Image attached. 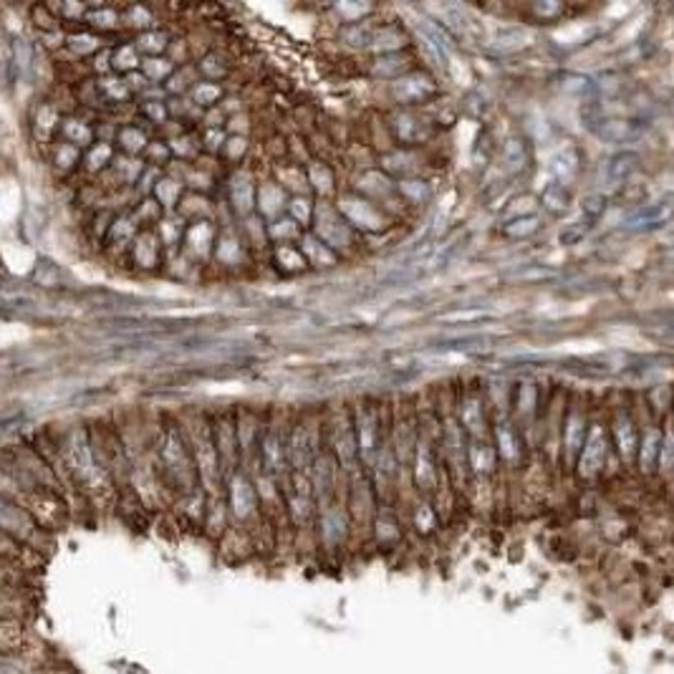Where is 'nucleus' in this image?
I'll list each match as a JSON object with an SVG mask.
<instances>
[{
  "mask_svg": "<svg viewBox=\"0 0 674 674\" xmlns=\"http://www.w3.org/2000/svg\"><path fill=\"white\" fill-rule=\"evenodd\" d=\"M498 443H501L505 460H518V455H521L518 437H515L513 430H507L505 424H501V427H498Z\"/></svg>",
  "mask_w": 674,
  "mask_h": 674,
  "instance_id": "25",
  "label": "nucleus"
},
{
  "mask_svg": "<svg viewBox=\"0 0 674 674\" xmlns=\"http://www.w3.org/2000/svg\"><path fill=\"white\" fill-rule=\"evenodd\" d=\"M596 135L602 137L604 141H627V139H631L635 137V127H631V124H627V122H621V119H617V122H604L602 127L596 129Z\"/></svg>",
  "mask_w": 674,
  "mask_h": 674,
  "instance_id": "17",
  "label": "nucleus"
},
{
  "mask_svg": "<svg viewBox=\"0 0 674 674\" xmlns=\"http://www.w3.org/2000/svg\"><path fill=\"white\" fill-rule=\"evenodd\" d=\"M243 147H245L243 139H232V147H228V152L240 155V152H243Z\"/></svg>",
  "mask_w": 674,
  "mask_h": 674,
  "instance_id": "50",
  "label": "nucleus"
},
{
  "mask_svg": "<svg viewBox=\"0 0 674 674\" xmlns=\"http://www.w3.org/2000/svg\"><path fill=\"white\" fill-rule=\"evenodd\" d=\"M584 445V420H581V414H571L569 420V430H566V449H569V457H573Z\"/></svg>",
  "mask_w": 674,
  "mask_h": 674,
  "instance_id": "18",
  "label": "nucleus"
},
{
  "mask_svg": "<svg viewBox=\"0 0 674 674\" xmlns=\"http://www.w3.org/2000/svg\"><path fill=\"white\" fill-rule=\"evenodd\" d=\"M164 460H168L170 470L174 472V476H180V472L187 470L185 447L180 445V439H178V435H174V432L168 437V445H164Z\"/></svg>",
  "mask_w": 674,
  "mask_h": 674,
  "instance_id": "15",
  "label": "nucleus"
},
{
  "mask_svg": "<svg viewBox=\"0 0 674 674\" xmlns=\"http://www.w3.org/2000/svg\"><path fill=\"white\" fill-rule=\"evenodd\" d=\"M344 38H346V44L364 46V41H369V28H366V26H354V28H349L344 33Z\"/></svg>",
  "mask_w": 674,
  "mask_h": 674,
  "instance_id": "38",
  "label": "nucleus"
},
{
  "mask_svg": "<svg viewBox=\"0 0 674 674\" xmlns=\"http://www.w3.org/2000/svg\"><path fill=\"white\" fill-rule=\"evenodd\" d=\"M667 215H670V205L667 203H664V205H649V207H644L642 213L631 215V218L627 220V228H652V225H660V222L667 220Z\"/></svg>",
  "mask_w": 674,
  "mask_h": 674,
  "instance_id": "12",
  "label": "nucleus"
},
{
  "mask_svg": "<svg viewBox=\"0 0 674 674\" xmlns=\"http://www.w3.org/2000/svg\"><path fill=\"white\" fill-rule=\"evenodd\" d=\"M635 168H637V155L631 152L614 155L612 160L606 162V182H609V185H617V182L627 180L629 174L635 172Z\"/></svg>",
  "mask_w": 674,
  "mask_h": 674,
  "instance_id": "11",
  "label": "nucleus"
},
{
  "mask_svg": "<svg viewBox=\"0 0 674 674\" xmlns=\"http://www.w3.org/2000/svg\"><path fill=\"white\" fill-rule=\"evenodd\" d=\"M28 612L31 602L21 586H0V621H26Z\"/></svg>",
  "mask_w": 674,
  "mask_h": 674,
  "instance_id": "2",
  "label": "nucleus"
},
{
  "mask_svg": "<svg viewBox=\"0 0 674 674\" xmlns=\"http://www.w3.org/2000/svg\"><path fill=\"white\" fill-rule=\"evenodd\" d=\"M304 251H306V255L311 258V263H316V265H334L336 263L334 253H331L323 243H319V240H316V238H306L304 240Z\"/></svg>",
  "mask_w": 674,
  "mask_h": 674,
  "instance_id": "20",
  "label": "nucleus"
},
{
  "mask_svg": "<svg viewBox=\"0 0 674 674\" xmlns=\"http://www.w3.org/2000/svg\"><path fill=\"white\" fill-rule=\"evenodd\" d=\"M28 627L26 621H0V654L26 652Z\"/></svg>",
  "mask_w": 674,
  "mask_h": 674,
  "instance_id": "5",
  "label": "nucleus"
},
{
  "mask_svg": "<svg viewBox=\"0 0 674 674\" xmlns=\"http://www.w3.org/2000/svg\"><path fill=\"white\" fill-rule=\"evenodd\" d=\"M614 435H617V443H619V449L624 457H631V453H635V443H637V432H635V424H631L627 418L617 420V424H614Z\"/></svg>",
  "mask_w": 674,
  "mask_h": 674,
  "instance_id": "16",
  "label": "nucleus"
},
{
  "mask_svg": "<svg viewBox=\"0 0 674 674\" xmlns=\"http://www.w3.org/2000/svg\"><path fill=\"white\" fill-rule=\"evenodd\" d=\"M534 230H536V220H530V218L513 222L511 228H507V232H511V236H528V232H534Z\"/></svg>",
  "mask_w": 674,
  "mask_h": 674,
  "instance_id": "41",
  "label": "nucleus"
},
{
  "mask_svg": "<svg viewBox=\"0 0 674 674\" xmlns=\"http://www.w3.org/2000/svg\"><path fill=\"white\" fill-rule=\"evenodd\" d=\"M344 534H346L344 513L329 511L327 515H323V536H327L329 544H336V540L344 538Z\"/></svg>",
  "mask_w": 674,
  "mask_h": 674,
  "instance_id": "19",
  "label": "nucleus"
},
{
  "mask_svg": "<svg viewBox=\"0 0 674 674\" xmlns=\"http://www.w3.org/2000/svg\"><path fill=\"white\" fill-rule=\"evenodd\" d=\"M551 168H553L556 178L566 182V180H571L573 174H576L579 157H576V152H573V149L566 147V149H561V152H556V157L551 160Z\"/></svg>",
  "mask_w": 674,
  "mask_h": 674,
  "instance_id": "14",
  "label": "nucleus"
},
{
  "mask_svg": "<svg viewBox=\"0 0 674 674\" xmlns=\"http://www.w3.org/2000/svg\"><path fill=\"white\" fill-rule=\"evenodd\" d=\"M465 422H468V427H480V422H482V418H480V407H478V402H468V410H465Z\"/></svg>",
  "mask_w": 674,
  "mask_h": 674,
  "instance_id": "43",
  "label": "nucleus"
},
{
  "mask_svg": "<svg viewBox=\"0 0 674 674\" xmlns=\"http://www.w3.org/2000/svg\"><path fill=\"white\" fill-rule=\"evenodd\" d=\"M397 129H399V135H402V139H418L420 137V124H418V119H410V116H399Z\"/></svg>",
  "mask_w": 674,
  "mask_h": 674,
  "instance_id": "33",
  "label": "nucleus"
},
{
  "mask_svg": "<svg viewBox=\"0 0 674 674\" xmlns=\"http://www.w3.org/2000/svg\"><path fill=\"white\" fill-rule=\"evenodd\" d=\"M261 207H263L265 215H276L281 207H283V193H281V190L273 187V185H265L261 190Z\"/></svg>",
  "mask_w": 674,
  "mask_h": 674,
  "instance_id": "27",
  "label": "nucleus"
},
{
  "mask_svg": "<svg viewBox=\"0 0 674 674\" xmlns=\"http://www.w3.org/2000/svg\"><path fill=\"white\" fill-rule=\"evenodd\" d=\"M220 96V89L218 87H210V84H203V87H197V91H195V99L199 104H210V102H215V99Z\"/></svg>",
  "mask_w": 674,
  "mask_h": 674,
  "instance_id": "39",
  "label": "nucleus"
},
{
  "mask_svg": "<svg viewBox=\"0 0 674 674\" xmlns=\"http://www.w3.org/2000/svg\"><path fill=\"white\" fill-rule=\"evenodd\" d=\"M288 455H290V460H294L298 470L309 468V462H311V435H309V430L298 427L294 432V437H290Z\"/></svg>",
  "mask_w": 674,
  "mask_h": 674,
  "instance_id": "10",
  "label": "nucleus"
},
{
  "mask_svg": "<svg viewBox=\"0 0 674 674\" xmlns=\"http://www.w3.org/2000/svg\"><path fill=\"white\" fill-rule=\"evenodd\" d=\"M316 222H319V232L329 240L331 245H346L349 243L346 225L341 222L334 213H331V218H329V207H319V218H316Z\"/></svg>",
  "mask_w": 674,
  "mask_h": 674,
  "instance_id": "7",
  "label": "nucleus"
},
{
  "mask_svg": "<svg viewBox=\"0 0 674 674\" xmlns=\"http://www.w3.org/2000/svg\"><path fill=\"white\" fill-rule=\"evenodd\" d=\"M311 180H313V187L321 190V193H327V190L334 187V178H331V172L323 170V168H313Z\"/></svg>",
  "mask_w": 674,
  "mask_h": 674,
  "instance_id": "34",
  "label": "nucleus"
},
{
  "mask_svg": "<svg viewBox=\"0 0 674 674\" xmlns=\"http://www.w3.org/2000/svg\"><path fill=\"white\" fill-rule=\"evenodd\" d=\"M341 210L346 213V218L354 225H359L364 230H379L385 225V218L374 210L369 203H364L359 197H344L341 199Z\"/></svg>",
  "mask_w": 674,
  "mask_h": 674,
  "instance_id": "3",
  "label": "nucleus"
},
{
  "mask_svg": "<svg viewBox=\"0 0 674 674\" xmlns=\"http://www.w3.org/2000/svg\"><path fill=\"white\" fill-rule=\"evenodd\" d=\"M432 89H435V84H432L430 77H424V73H412V77L395 81L392 94L399 99V102L410 104V102H422L424 96L432 94Z\"/></svg>",
  "mask_w": 674,
  "mask_h": 674,
  "instance_id": "4",
  "label": "nucleus"
},
{
  "mask_svg": "<svg viewBox=\"0 0 674 674\" xmlns=\"http://www.w3.org/2000/svg\"><path fill=\"white\" fill-rule=\"evenodd\" d=\"M0 586H21L19 566L3 556H0Z\"/></svg>",
  "mask_w": 674,
  "mask_h": 674,
  "instance_id": "28",
  "label": "nucleus"
},
{
  "mask_svg": "<svg viewBox=\"0 0 674 674\" xmlns=\"http://www.w3.org/2000/svg\"><path fill=\"white\" fill-rule=\"evenodd\" d=\"M544 199H546V205L551 207V210H556V213H561V210H566V207H569V195H566V190L561 185L548 187Z\"/></svg>",
  "mask_w": 674,
  "mask_h": 674,
  "instance_id": "29",
  "label": "nucleus"
},
{
  "mask_svg": "<svg viewBox=\"0 0 674 674\" xmlns=\"http://www.w3.org/2000/svg\"><path fill=\"white\" fill-rule=\"evenodd\" d=\"M278 261L286 265V269H290V271H301L304 269V258L298 255V253H294V251H288V248H278Z\"/></svg>",
  "mask_w": 674,
  "mask_h": 674,
  "instance_id": "36",
  "label": "nucleus"
},
{
  "mask_svg": "<svg viewBox=\"0 0 674 674\" xmlns=\"http://www.w3.org/2000/svg\"><path fill=\"white\" fill-rule=\"evenodd\" d=\"M418 526H420V530H430L432 526H435V515H432V507L430 505H422L420 507Z\"/></svg>",
  "mask_w": 674,
  "mask_h": 674,
  "instance_id": "42",
  "label": "nucleus"
},
{
  "mask_svg": "<svg viewBox=\"0 0 674 674\" xmlns=\"http://www.w3.org/2000/svg\"><path fill=\"white\" fill-rule=\"evenodd\" d=\"M534 402H536V389H534V387H528V385H523V387H521V397H518L521 410H523V412H528L530 407H534Z\"/></svg>",
  "mask_w": 674,
  "mask_h": 674,
  "instance_id": "40",
  "label": "nucleus"
},
{
  "mask_svg": "<svg viewBox=\"0 0 674 674\" xmlns=\"http://www.w3.org/2000/svg\"><path fill=\"white\" fill-rule=\"evenodd\" d=\"M399 69H404V61L399 56H392V58H381V61H377V66H374V73H379V77H389V73H397Z\"/></svg>",
  "mask_w": 674,
  "mask_h": 674,
  "instance_id": "32",
  "label": "nucleus"
},
{
  "mask_svg": "<svg viewBox=\"0 0 674 674\" xmlns=\"http://www.w3.org/2000/svg\"><path fill=\"white\" fill-rule=\"evenodd\" d=\"M414 478H418V482H420L422 488L435 485V468H432L430 455H427V449H424V447H420L418 468H414Z\"/></svg>",
  "mask_w": 674,
  "mask_h": 674,
  "instance_id": "21",
  "label": "nucleus"
},
{
  "mask_svg": "<svg viewBox=\"0 0 674 674\" xmlns=\"http://www.w3.org/2000/svg\"><path fill=\"white\" fill-rule=\"evenodd\" d=\"M0 674H44L41 664L33 660L31 652H13L0 654Z\"/></svg>",
  "mask_w": 674,
  "mask_h": 674,
  "instance_id": "9",
  "label": "nucleus"
},
{
  "mask_svg": "<svg viewBox=\"0 0 674 674\" xmlns=\"http://www.w3.org/2000/svg\"><path fill=\"white\" fill-rule=\"evenodd\" d=\"M230 501H232V513L238 515V518H248L255 505V493L253 488L248 485L245 478H236L230 485Z\"/></svg>",
  "mask_w": 674,
  "mask_h": 674,
  "instance_id": "8",
  "label": "nucleus"
},
{
  "mask_svg": "<svg viewBox=\"0 0 674 674\" xmlns=\"http://www.w3.org/2000/svg\"><path fill=\"white\" fill-rule=\"evenodd\" d=\"M290 215H294L296 222H306L311 218V203L309 199H294L290 203Z\"/></svg>",
  "mask_w": 674,
  "mask_h": 674,
  "instance_id": "37",
  "label": "nucleus"
},
{
  "mask_svg": "<svg viewBox=\"0 0 674 674\" xmlns=\"http://www.w3.org/2000/svg\"><path fill=\"white\" fill-rule=\"evenodd\" d=\"M36 530L38 526L28 511L0 498V534L11 538L13 544H26V540L36 536Z\"/></svg>",
  "mask_w": 674,
  "mask_h": 674,
  "instance_id": "1",
  "label": "nucleus"
},
{
  "mask_svg": "<svg viewBox=\"0 0 674 674\" xmlns=\"http://www.w3.org/2000/svg\"><path fill=\"white\" fill-rule=\"evenodd\" d=\"M190 238L195 240L193 245L197 248V251L205 253L207 251V243H210V238H213V228H210V225H205V222L203 225H195V228L190 230Z\"/></svg>",
  "mask_w": 674,
  "mask_h": 674,
  "instance_id": "31",
  "label": "nucleus"
},
{
  "mask_svg": "<svg viewBox=\"0 0 674 674\" xmlns=\"http://www.w3.org/2000/svg\"><path fill=\"white\" fill-rule=\"evenodd\" d=\"M569 81H571V84H566V89H569V91H576V94H579V91L589 89V81H586V79H581V77H573V79H569Z\"/></svg>",
  "mask_w": 674,
  "mask_h": 674,
  "instance_id": "48",
  "label": "nucleus"
},
{
  "mask_svg": "<svg viewBox=\"0 0 674 674\" xmlns=\"http://www.w3.org/2000/svg\"><path fill=\"white\" fill-rule=\"evenodd\" d=\"M470 460H472V468H476L478 472L493 470V465H495V453H493V447L476 445V447L470 449Z\"/></svg>",
  "mask_w": 674,
  "mask_h": 674,
  "instance_id": "22",
  "label": "nucleus"
},
{
  "mask_svg": "<svg viewBox=\"0 0 674 674\" xmlns=\"http://www.w3.org/2000/svg\"><path fill=\"white\" fill-rule=\"evenodd\" d=\"M331 480H334V476H331V465H329L327 457H321V460L313 465V485H316V493H321V495L327 493L329 485H331Z\"/></svg>",
  "mask_w": 674,
  "mask_h": 674,
  "instance_id": "26",
  "label": "nucleus"
},
{
  "mask_svg": "<svg viewBox=\"0 0 674 674\" xmlns=\"http://www.w3.org/2000/svg\"><path fill=\"white\" fill-rule=\"evenodd\" d=\"M584 210L589 213V215H598L604 210V199L598 197V195H589L586 199H584Z\"/></svg>",
  "mask_w": 674,
  "mask_h": 674,
  "instance_id": "46",
  "label": "nucleus"
},
{
  "mask_svg": "<svg viewBox=\"0 0 674 674\" xmlns=\"http://www.w3.org/2000/svg\"><path fill=\"white\" fill-rule=\"evenodd\" d=\"M402 44H404L402 33L392 31V28H385V31H379L377 36H374L372 48H374V52H392V48H399Z\"/></svg>",
  "mask_w": 674,
  "mask_h": 674,
  "instance_id": "24",
  "label": "nucleus"
},
{
  "mask_svg": "<svg viewBox=\"0 0 674 674\" xmlns=\"http://www.w3.org/2000/svg\"><path fill=\"white\" fill-rule=\"evenodd\" d=\"M480 316H485V311H468V313H449L445 319L457 321V319H480Z\"/></svg>",
  "mask_w": 674,
  "mask_h": 674,
  "instance_id": "49",
  "label": "nucleus"
},
{
  "mask_svg": "<svg viewBox=\"0 0 674 674\" xmlns=\"http://www.w3.org/2000/svg\"><path fill=\"white\" fill-rule=\"evenodd\" d=\"M604 455H606V439H604V432L602 427H594V432H591V443L586 447L584 457H581V476H596L598 470H602L604 465Z\"/></svg>",
  "mask_w": 674,
  "mask_h": 674,
  "instance_id": "6",
  "label": "nucleus"
},
{
  "mask_svg": "<svg viewBox=\"0 0 674 674\" xmlns=\"http://www.w3.org/2000/svg\"><path fill=\"white\" fill-rule=\"evenodd\" d=\"M374 445V420L364 418L362 420V447H372Z\"/></svg>",
  "mask_w": 674,
  "mask_h": 674,
  "instance_id": "45",
  "label": "nucleus"
},
{
  "mask_svg": "<svg viewBox=\"0 0 674 674\" xmlns=\"http://www.w3.org/2000/svg\"><path fill=\"white\" fill-rule=\"evenodd\" d=\"M656 449H660V439H656V432H649L647 443L642 447V470H652L656 460Z\"/></svg>",
  "mask_w": 674,
  "mask_h": 674,
  "instance_id": "30",
  "label": "nucleus"
},
{
  "mask_svg": "<svg viewBox=\"0 0 674 674\" xmlns=\"http://www.w3.org/2000/svg\"><path fill=\"white\" fill-rule=\"evenodd\" d=\"M404 193L412 199H422L424 195H427V187H424L422 182H404Z\"/></svg>",
  "mask_w": 674,
  "mask_h": 674,
  "instance_id": "47",
  "label": "nucleus"
},
{
  "mask_svg": "<svg viewBox=\"0 0 674 674\" xmlns=\"http://www.w3.org/2000/svg\"><path fill=\"white\" fill-rule=\"evenodd\" d=\"M265 465H269L271 470H281V449L273 437L265 439Z\"/></svg>",
  "mask_w": 674,
  "mask_h": 674,
  "instance_id": "35",
  "label": "nucleus"
},
{
  "mask_svg": "<svg viewBox=\"0 0 674 674\" xmlns=\"http://www.w3.org/2000/svg\"><path fill=\"white\" fill-rule=\"evenodd\" d=\"M230 195H232V203H236V207L240 213H248L253 207V182L248 174H238L236 180L230 182Z\"/></svg>",
  "mask_w": 674,
  "mask_h": 674,
  "instance_id": "13",
  "label": "nucleus"
},
{
  "mask_svg": "<svg viewBox=\"0 0 674 674\" xmlns=\"http://www.w3.org/2000/svg\"><path fill=\"white\" fill-rule=\"evenodd\" d=\"M526 160H528V149L526 145H523L521 139H513L511 145L505 147V162L511 170H521L526 168Z\"/></svg>",
  "mask_w": 674,
  "mask_h": 674,
  "instance_id": "23",
  "label": "nucleus"
},
{
  "mask_svg": "<svg viewBox=\"0 0 674 674\" xmlns=\"http://www.w3.org/2000/svg\"><path fill=\"white\" fill-rule=\"evenodd\" d=\"M286 225H281V222H276L271 228V236L273 238H290V236H296V225H290L288 220H283Z\"/></svg>",
  "mask_w": 674,
  "mask_h": 674,
  "instance_id": "44",
  "label": "nucleus"
}]
</instances>
